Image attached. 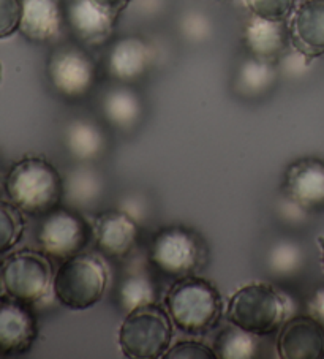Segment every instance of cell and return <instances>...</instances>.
<instances>
[{
	"mask_svg": "<svg viewBox=\"0 0 324 359\" xmlns=\"http://www.w3.org/2000/svg\"><path fill=\"white\" fill-rule=\"evenodd\" d=\"M5 191L21 212L48 214L64 195V181L48 160L24 157L8 171Z\"/></svg>",
	"mask_w": 324,
	"mask_h": 359,
	"instance_id": "6da1fadb",
	"label": "cell"
},
{
	"mask_svg": "<svg viewBox=\"0 0 324 359\" xmlns=\"http://www.w3.org/2000/svg\"><path fill=\"white\" fill-rule=\"evenodd\" d=\"M168 313L179 330L190 334L209 331L222 315V298L215 287L198 277L180 278L166 294Z\"/></svg>",
	"mask_w": 324,
	"mask_h": 359,
	"instance_id": "7a4b0ae2",
	"label": "cell"
},
{
	"mask_svg": "<svg viewBox=\"0 0 324 359\" xmlns=\"http://www.w3.org/2000/svg\"><path fill=\"white\" fill-rule=\"evenodd\" d=\"M288 312V302L276 288L266 283H250L239 288L228 302L227 317L229 323L264 336L283 323Z\"/></svg>",
	"mask_w": 324,
	"mask_h": 359,
	"instance_id": "3957f363",
	"label": "cell"
},
{
	"mask_svg": "<svg viewBox=\"0 0 324 359\" xmlns=\"http://www.w3.org/2000/svg\"><path fill=\"white\" fill-rule=\"evenodd\" d=\"M108 283L102 259L76 253L67 258L53 278V290L60 304L72 311H86L102 299Z\"/></svg>",
	"mask_w": 324,
	"mask_h": 359,
	"instance_id": "277c9868",
	"label": "cell"
},
{
	"mask_svg": "<svg viewBox=\"0 0 324 359\" xmlns=\"http://www.w3.org/2000/svg\"><path fill=\"white\" fill-rule=\"evenodd\" d=\"M51 282V264L39 252H15L0 263V301L34 304L48 294Z\"/></svg>",
	"mask_w": 324,
	"mask_h": 359,
	"instance_id": "5b68a950",
	"label": "cell"
},
{
	"mask_svg": "<svg viewBox=\"0 0 324 359\" xmlns=\"http://www.w3.org/2000/svg\"><path fill=\"white\" fill-rule=\"evenodd\" d=\"M173 337V320L158 306L147 304L128 312L119 327V346L132 359L163 358Z\"/></svg>",
	"mask_w": 324,
	"mask_h": 359,
	"instance_id": "8992f818",
	"label": "cell"
},
{
	"mask_svg": "<svg viewBox=\"0 0 324 359\" xmlns=\"http://www.w3.org/2000/svg\"><path fill=\"white\" fill-rule=\"evenodd\" d=\"M48 76L60 95L81 98L92 89L95 81V65L81 49L60 48L49 59Z\"/></svg>",
	"mask_w": 324,
	"mask_h": 359,
	"instance_id": "52a82bcc",
	"label": "cell"
},
{
	"mask_svg": "<svg viewBox=\"0 0 324 359\" xmlns=\"http://www.w3.org/2000/svg\"><path fill=\"white\" fill-rule=\"evenodd\" d=\"M39 243L49 257L70 258L83 250L87 243L86 224L70 210H51L40 226Z\"/></svg>",
	"mask_w": 324,
	"mask_h": 359,
	"instance_id": "ba28073f",
	"label": "cell"
},
{
	"mask_svg": "<svg viewBox=\"0 0 324 359\" xmlns=\"http://www.w3.org/2000/svg\"><path fill=\"white\" fill-rule=\"evenodd\" d=\"M151 258L152 263L168 276H187L199 262L198 241L179 226L166 228L155 236Z\"/></svg>",
	"mask_w": 324,
	"mask_h": 359,
	"instance_id": "9c48e42d",
	"label": "cell"
},
{
	"mask_svg": "<svg viewBox=\"0 0 324 359\" xmlns=\"http://www.w3.org/2000/svg\"><path fill=\"white\" fill-rule=\"evenodd\" d=\"M296 51L313 60L324 54V0H302L288 24Z\"/></svg>",
	"mask_w": 324,
	"mask_h": 359,
	"instance_id": "30bf717a",
	"label": "cell"
},
{
	"mask_svg": "<svg viewBox=\"0 0 324 359\" xmlns=\"http://www.w3.org/2000/svg\"><path fill=\"white\" fill-rule=\"evenodd\" d=\"M278 356L283 359H323L324 326L313 317H296L278 336Z\"/></svg>",
	"mask_w": 324,
	"mask_h": 359,
	"instance_id": "8fae6325",
	"label": "cell"
},
{
	"mask_svg": "<svg viewBox=\"0 0 324 359\" xmlns=\"http://www.w3.org/2000/svg\"><path fill=\"white\" fill-rule=\"evenodd\" d=\"M35 339L36 323L26 306L0 301V353L21 355L34 345Z\"/></svg>",
	"mask_w": 324,
	"mask_h": 359,
	"instance_id": "7c38bea8",
	"label": "cell"
},
{
	"mask_svg": "<svg viewBox=\"0 0 324 359\" xmlns=\"http://www.w3.org/2000/svg\"><path fill=\"white\" fill-rule=\"evenodd\" d=\"M116 20L90 0H73L68 7V24L74 36L87 46L103 45L113 34Z\"/></svg>",
	"mask_w": 324,
	"mask_h": 359,
	"instance_id": "4fadbf2b",
	"label": "cell"
},
{
	"mask_svg": "<svg viewBox=\"0 0 324 359\" xmlns=\"http://www.w3.org/2000/svg\"><path fill=\"white\" fill-rule=\"evenodd\" d=\"M62 21L59 0H22L20 32L27 40L46 43L58 39Z\"/></svg>",
	"mask_w": 324,
	"mask_h": 359,
	"instance_id": "5bb4252c",
	"label": "cell"
},
{
	"mask_svg": "<svg viewBox=\"0 0 324 359\" xmlns=\"http://www.w3.org/2000/svg\"><path fill=\"white\" fill-rule=\"evenodd\" d=\"M288 195L304 208L324 206V163L305 158L292 163L286 171Z\"/></svg>",
	"mask_w": 324,
	"mask_h": 359,
	"instance_id": "9a60e30c",
	"label": "cell"
},
{
	"mask_svg": "<svg viewBox=\"0 0 324 359\" xmlns=\"http://www.w3.org/2000/svg\"><path fill=\"white\" fill-rule=\"evenodd\" d=\"M152 53L140 36H123L117 40L108 54V70L119 81H135L147 72Z\"/></svg>",
	"mask_w": 324,
	"mask_h": 359,
	"instance_id": "2e32d148",
	"label": "cell"
},
{
	"mask_svg": "<svg viewBox=\"0 0 324 359\" xmlns=\"http://www.w3.org/2000/svg\"><path fill=\"white\" fill-rule=\"evenodd\" d=\"M136 236H138L136 222L123 210H108L97 219V244L106 255H127L135 245Z\"/></svg>",
	"mask_w": 324,
	"mask_h": 359,
	"instance_id": "e0dca14e",
	"label": "cell"
},
{
	"mask_svg": "<svg viewBox=\"0 0 324 359\" xmlns=\"http://www.w3.org/2000/svg\"><path fill=\"white\" fill-rule=\"evenodd\" d=\"M290 30L285 21H271L253 16L245 27V45L253 57L274 62L285 51Z\"/></svg>",
	"mask_w": 324,
	"mask_h": 359,
	"instance_id": "ac0fdd59",
	"label": "cell"
},
{
	"mask_svg": "<svg viewBox=\"0 0 324 359\" xmlns=\"http://www.w3.org/2000/svg\"><path fill=\"white\" fill-rule=\"evenodd\" d=\"M68 152L79 160H92L104 149V136L95 123L86 119L70 122L65 133Z\"/></svg>",
	"mask_w": 324,
	"mask_h": 359,
	"instance_id": "d6986e66",
	"label": "cell"
},
{
	"mask_svg": "<svg viewBox=\"0 0 324 359\" xmlns=\"http://www.w3.org/2000/svg\"><path fill=\"white\" fill-rule=\"evenodd\" d=\"M106 119L119 128H130L141 116V100L133 90L117 88L109 90L103 98Z\"/></svg>",
	"mask_w": 324,
	"mask_h": 359,
	"instance_id": "ffe728a7",
	"label": "cell"
},
{
	"mask_svg": "<svg viewBox=\"0 0 324 359\" xmlns=\"http://www.w3.org/2000/svg\"><path fill=\"white\" fill-rule=\"evenodd\" d=\"M102 177L90 168H78L68 175L64 182V196L74 208H87L102 195Z\"/></svg>",
	"mask_w": 324,
	"mask_h": 359,
	"instance_id": "44dd1931",
	"label": "cell"
},
{
	"mask_svg": "<svg viewBox=\"0 0 324 359\" xmlns=\"http://www.w3.org/2000/svg\"><path fill=\"white\" fill-rule=\"evenodd\" d=\"M276 78L277 70L272 62L253 57L245 60L239 67L236 84H238V89L242 94L259 95L271 88Z\"/></svg>",
	"mask_w": 324,
	"mask_h": 359,
	"instance_id": "7402d4cb",
	"label": "cell"
},
{
	"mask_svg": "<svg viewBox=\"0 0 324 359\" xmlns=\"http://www.w3.org/2000/svg\"><path fill=\"white\" fill-rule=\"evenodd\" d=\"M212 350L220 359H250L257 351V340L252 332L233 325L217 336Z\"/></svg>",
	"mask_w": 324,
	"mask_h": 359,
	"instance_id": "603a6c76",
	"label": "cell"
},
{
	"mask_svg": "<svg viewBox=\"0 0 324 359\" xmlns=\"http://www.w3.org/2000/svg\"><path fill=\"white\" fill-rule=\"evenodd\" d=\"M119 298L123 311L132 312L141 306L154 304L155 288L154 283L146 276L133 274L122 282L119 290Z\"/></svg>",
	"mask_w": 324,
	"mask_h": 359,
	"instance_id": "cb8c5ba5",
	"label": "cell"
},
{
	"mask_svg": "<svg viewBox=\"0 0 324 359\" xmlns=\"http://www.w3.org/2000/svg\"><path fill=\"white\" fill-rule=\"evenodd\" d=\"M304 263L302 249L291 241H280L274 244L267 257V264L274 274L288 277L296 274Z\"/></svg>",
	"mask_w": 324,
	"mask_h": 359,
	"instance_id": "d4e9b609",
	"label": "cell"
},
{
	"mask_svg": "<svg viewBox=\"0 0 324 359\" xmlns=\"http://www.w3.org/2000/svg\"><path fill=\"white\" fill-rule=\"evenodd\" d=\"M24 233L21 210L13 203L0 201V255L20 243Z\"/></svg>",
	"mask_w": 324,
	"mask_h": 359,
	"instance_id": "484cf974",
	"label": "cell"
},
{
	"mask_svg": "<svg viewBox=\"0 0 324 359\" xmlns=\"http://www.w3.org/2000/svg\"><path fill=\"white\" fill-rule=\"evenodd\" d=\"M253 16L271 21H286L295 11L296 0H244Z\"/></svg>",
	"mask_w": 324,
	"mask_h": 359,
	"instance_id": "4316f807",
	"label": "cell"
},
{
	"mask_svg": "<svg viewBox=\"0 0 324 359\" xmlns=\"http://www.w3.org/2000/svg\"><path fill=\"white\" fill-rule=\"evenodd\" d=\"M22 0H0V40L10 39L20 30Z\"/></svg>",
	"mask_w": 324,
	"mask_h": 359,
	"instance_id": "83f0119b",
	"label": "cell"
},
{
	"mask_svg": "<svg viewBox=\"0 0 324 359\" xmlns=\"http://www.w3.org/2000/svg\"><path fill=\"white\" fill-rule=\"evenodd\" d=\"M165 359H214L215 353L209 346L201 342H193V340H184L179 342L163 355Z\"/></svg>",
	"mask_w": 324,
	"mask_h": 359,
	"instance_id": "f1b7e54d",
	"label": "cell"
},
{
	"mask_svg": "<svg viewBox=\"0 0 324 359\" xmlns=\"http://www.w3.org/2000/svg\"><path fill=\"white\" fill-rule=\"evenodd\" d=\"M180 30L187 40L203 41L210 35V22L205 15L199 11H190L180 21Z\"/></svg>",
	"mask_w": 324,
	"mask_h": 359,
	"instance_id": "f546056e",
	"label": "cell"
},
{
	"mask_svg": "<svg viewBox=\"0 0 324 359\" xmlns=\"http://www.w3.org/2000/svg\"><path fill=\"white\" fill-rule=\"evenodd\" d=\"M277 209L280 217L288 222V224H301L305 219V208L290 195L282 198V201L278 203Z\"/></svg>",
	"mask_w": 324,
	"mask_h": 359,
	"instance_id": "4dcf8cb0",
	"label": "cell"
},
{
	"mask_svg": "<svg viewBox=\"0 0 324 359\" xmlns=\"http://www.w3.org/2000/svg\"><path fill=\"white\" fill-rule=\"evenodd\" d=\"M310 59L305 57L302 53L299 51H292L291 54H286L285 57H282V62H280V70L285 73L286 76H299L305 72V68L309 67Z\"/></svg>",
	"mask_w": 324,
	"mask_h": 359,
	"instance_id": "1f68e13d",
	"label": "cell"
},
{
	"mask_svg": "<svg viewBox=\"0 0 324 359\" xmlns=\"http://www.w3.org/2000/svg\"><path fill=\"white\" fill-rule=\"evenodd\" d=\"M90 2L95 4L97 7H100L102 10H104L106 13L117 18L130 4H132V0H90Z\"/></svg>",
	"mask_w": 324,
	"mask_h": 359,
	"instance_id": "d6a6232c",
	"label": "cell"
},
{
	"mask_svg": "<svg viewBox=\"0 0 324 359\" xmlns=\"http://www.w3.org/2000/svg\"><path fill=\"white\" fill-rule=\"evenodd\" d=\"M310 315L324 326V287L318 288L310 299Z\"/></svg>",
	"mask_w": 324,
	"mask_h": 359,
	"instance_id": "836d02e7",
	"label": "cell"
},
{
	"mask_svg": "<svg viewBox=\"0 0 324 359\" xmlns=\"http://www.w3.org/2000/svg\"><path fill=\"white\" fill-rule=\"evenodd\" d=\"M123 212H127L135 222L141 220L146 215V206L142 204L140 198H128L123 201Z\"/></svg>",
	"mask_w": 324,
	"mask_h": 359,
	"instance_id": "e575fe53",
	"label": "cell"
},
{
	"mask_svg": "<svg viewBox=\"0 0 324 359\" xmlns=\"http://www.w3.org/2000/svg\"><path fill=\"white\" fill-rule=\"evenodd\" d=\"M320 244L323 247V268H324V239H320Z\"/></svg>",
	"mask_w": 324,
	"mask_h": 359,
	"instance_id": "d590c367",
	"label": "cell"
},
{
	"mask_svg": "<svg viewBox=\"0 0 324 359\" xmlns=\"http://www.w3.org/2000/svg\"><path fill=\"white\" fill-rule=\"evenodd\" d=\"M0 78H2V67H0Z\"/></svg>",
	"mask_w": 324,
	"mask_h": 359,
	"instance_id": "8d00e7d4",
	"label": "cell"
}]
</instances>
